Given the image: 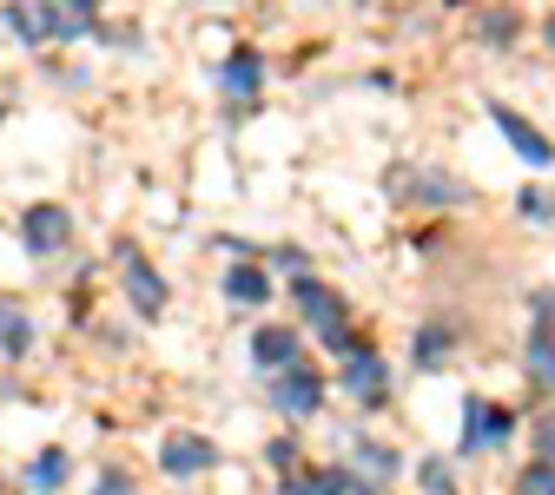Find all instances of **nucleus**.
<instances>
[{
  "mask_svg": "<svg viewBox=\"0 0 555 495\" xmlns=\"http://www.w3.org/2000/svg\"><path fill=\"white\" fill-rule=\"evenodd\" d=\"M258 80H264V60H258L251 47L225 60V93H258Z\"/></svg>",
  "mask_w": 555,
  "mask_h": 495,
  "instance_id": "obj_14",
  "label": "nucleus"
},
{
  "mask_svg": "<svg viewBox=\"0 0 555 495\" xmlns=\"http://www.w3.org/2000/svg\"><path fill=\"white\" fill-rule=\"evenodd\" d=\"M219 463V450L205 443V437H172L166 450H159V469L166 476H198V469H212Z\"/></svg>",
  "mask_w": 555,
  "mask_h": 495,
  "instance_id": "obj_9",
  "label": "nucleus"
},
{
  "mask_svg": "<svg viewBox=\"0 0 555 495\" xmlns=\"http://www.w3.org/2000/svg\"><path fill=\"white\" fill-rule=\"evenodd\" d=\"M285 495H351V469H318V476H292Z\"/></svg>",
  "mask_w": 555,
  "mask_h": 495,
  "instance_id": "obj_12",
  "label": "nucleus"
},
{
  "mask_svg": "<svg viewBox=\"0 0 555 495\" xmlns=\"http://www.w3.org/2000/svg\"><path fill=\"white\" fill-rule=\"evenodd\" d=\"M509 430H516L509 409H490L482 396H463V450H496V443H509Z\"/></svg>",
  "mask_w": 555,
  "mask_h": 495,
  "instance_id": "obj_3",
  "label": "nucleus"
},
{
  "mask_svg": "<svg viewBox=\"0 0 555 495\" xmlns=\"http://www.w3.org/2000/svg\"><path fill=\"white\" fill-rule=\"evenodd\" d=\"M456 350V337L443 330V324H430V330H416V364H443Z\"/></svg>",
  "mask_w": 555,
  "mask_h": 495,
  "instance_id": "obj_16",
  "label": "nucleus"
},
{
  "mask_svg": "<svg viewBox=\"0 0 555 495\" xmlns=\"http://www.w3.org/2000/svg\"><path fill=\"white\" fill-rule=\"evenodd\" d=\"M416 476H424V489H430V495H450V489H456V476H450V463H443V456H430Z\"/></svg>",
  "mask_w": 555,
  "mask_h": 495,
  "instance_id": "obj_19",
  "label": "nucleus"
},
{
  "mask_svg": "<svg viewBox=\"0 0 555 495\" xmlns=\"http://www.w3.org/2000/svg\"><path fill=\"white\" fill-rule=\"evenodd\" d=\"M292 298H298L305 324L318 330V343L344 357V350H351V317H344V298H337L331 285H318V277H298V285H292Z\"/></svg>",
  "mask_w": 555,
  "mask_h": 495,
  "instance_id": "obj_1",
  "label": "nucleus"
},
{
  "mask_svg": "<svg viewBox=\"0 0 555 495\" xmlns=\"http://www.w3.org/2000/svg\"><path fill=\"white\" fill-rule=\"evenodd\" d=\"M271 403L285 409V416H311L324 403V377L311 364H285V370H278V383H271Z\"/></svg>",
  "mask_w": 555,
  "mask_h": 495,
  "instance_id": "obj_2",
  "label": "nucleus"
},
{
  "mask_svg": "<svg viewBox=\"0 0 555 495\" xmlns=\"http://www.w3.org/2000/svg\"><path fill=\"white\" fill-rule=\"evenodd\" d=\"M8 27H14L21 40H34V47H40V40H53V34H47V14H40V8H8Z\"/></svg>",
  "mask_w": 555,
  "mask_h": 495,
  "instance_id": "obj_17",
  "label": "nucleus"
},
{
  "mask_svg": "<svg viewBox=\"0 0 555 495\" xmlns=\"http://www.w3.org/2000/svg\"><path fill=\"white\" fill-rule=\"evenodd\" d=\"M522 495H555V463H535V469H522Z\"/></svg>",
  "mask_w": 555,
  "mask_h": 495,
  "instance_id": "obj_20",
  "label": "nucleus"
},
{
  "mask_svg": "<svg viewBox=\"0 0 555 495\" xmlns=\"http://www.w3.org/2000/svg\"><path fill=\"white\" fill-rule=\"evenodd\" d=\"M251 357H258L264 370L298 364V330H258V337H251Z\"/></svg>",
  "mask_w": 555,
  "mask_h": 495,
  "instance_id": "obj_10",
  "label": "nucleus"
},
{
  "mask_svg": "<svg viewBox=\"0 0 555 495\" xmlns=\"http://www.w3.org/2000/svg\"><path fill=\"white\" fill-rule=\"evenodd\" d=\"M535 450L555 463V416H542V430H535Z\"/></svg>",
  "mask_w": 555,
  "mask_h": 495,
  "instance_id": "obj_23",
  "label": "nucleus"
},
{
  "mask_svg": "<svg viewBox=\"0 0 555 495\" xmlns=\"http://www.w3.org/2000/svg\"><path fill=\"white\" fill-rule=\"evenodd\" d=\"M126 258V298L139 304V317H159L166 311V285H159V271L139 258V251H119Z\"/></svg>",
  "mask_w": 555,
  "mask_h": 495,
  "instance_id": "obj_7",
  "label": "nucleus"
},
{
  "mask_svg": "<svg viewBox=\"0 0 555 495\" xmlns=\"http://www.w3.org/2000/svg\"><path fill=\"white\" fill-rule=\"evenodd\" d=\"M93 495H132V482H126V476H119V469H106V476H100V482H93Z\"/></svg>",
  "mask_w": 555,
  "mask_h": 495,
  "instance_id": "obj_22",
  "label": "nucleus"
},
{
  "mask_svg": "<svg viewBox=\"0 0 555 495\" xmlns=\"http://www.w3.org/2000/svg\"><path fill=\"white\" fill-rule=\"evenodd\" d=\"M225 298H232V304H264V298H271V285H264V271L238 264V271L225 277Z\"/></svg>",
  "mask_w": 555,
  "mask_h": 495,
  "instance_id": "obj_15",
  "label": "nucleus"
},
{
  "mask_svg": "<svg viewBox=\"0 0 555 495\" xmlns=\"http://www.w3.org/2000/svg\"><path fill=\"white\" fill-rule=\"evenodd\" d=\"M66 238H74V219H66V205H34L27 219H21V245L34 258H53Z\"/></svg>",
  "mask_w": 555,
  "mask_h": 495,
  "instance_id": "obj_4",
  "label": "nucleus"
},
{
  "mask_svg": "<svg viewBox=\"0 0 555 495\" xmlns=\"http://www.w3.org/2000/svg\"><path fill=\"white\" fill-rule=\"evenodd\" d=\"M0 350H8V357H27V350H34V324L14 304H0Z\"/></svg>",
  "mask_w": 555,
  "mask_h": 495,
  "instance_id": "obj_13",
  "label": "nucleus"
},
{
  "mask_svg": "<svg viewBox=\"0 0 555 495\" xmlns=\"http://www.w3.org/2000/svg\"><path fill=\"white\" fill-rule=\"evenodd\" d=\"M482 40H490V47H509V40H516V21H509V14H482Z\"/></svg>",
  "mask_w": 555,
  "mask_h": 495,
  "instance_id": "obj_21",
  "label": "nucleus"
},
{
  "mask_svg": "<svg viewBox=\"0 0 555 495\" xmlns=\"http://www.w3.org/2000/svg\"><path fill=\"white\" fill-rule=\"evenodd\" d=\"M384 383H390V370H384L377 350H364V343L344 350V390H351L358 403H377V396H384Z\"/></svg>",
  "mask_w": 555,
  "mask_h": 495,
  "instance_id": "obj_5",
  "label": "nucleus"
},
{
  "mask_svg": "<svg viewBox=\"0 0 555 495\" xmlns=\"http://www.w3.org/2000/svg\"><path fill=\"white\" fill-rule=\"evenodd\" d=\"M535 317H542V324H535V337H529V370H535L542 390H555V330H548V324H555V298H548V291H535Z\"/></svg>",
  "mask_w": 555,
  "mask_h": 495,
  "instance_id": "obj_6",
  "label": "nucleus"
},
{
  "mask_svg": "<svg viewBox=\"0 0 555 495\" xmlns=\"http://www.w3.org/2000/svg\"><path fill=\"white\" fill-rule=\"evenodd\" d=\"M490 119H496V132L509 139V146H516V153H522L529 166H548V159H555V146H548V139H542V132H535L529 119H516L509 106H490Z\"/></svg>",
  "mask_w": 555,
  "mask_h": 495,
  "instance_id": "obj_8",
  "label": "nucleus"
},
{
  "mask_svg": "<svg viewBox=\"0 0 555 495\" xmlns=\"http://www.w3.org/2000/svg\"><path fill=\"white\" fill-rule=\"evenodd\" d=\"M66 469H74V463H66V450H40V456L27 463V489H34V495H53V489L66 482Z\"/></svg>",
  "mask_w": 555,
  "mask_h": 495,
  "instance_id": "obj_11",
  "label": "nucleus"
},
{
  "mask_svg": "<svg viewBox=\"0 0 555 495\" xmlns=\"http://www.w3.org/2000/svg\"><path fill=\"white\" fill-rule=\"evenodd\" d=\"M403 192H416V198H437V205H463V185H437V172H424L416 185H403Z\"/></svg>",
  "mask_w": 555,
  "mask_h": 495,
  "instance_id": "obj_18",
  "label": "nucleus"
},
{
  "mask_svg": "<svg viewBox=\"0 0 555 495\" xmlns=\"http://www.w3.org/2000/svg\"><path fill=\"white\" fill-rule=\"evenodd\" d=\"M548 47H555V21H548Z\"/></svg>",
  "mask_w": 555,
  "mask_h": 495,
  "instance_id": "obj_24",
  "label": "nucleus"
}]
</instances>
